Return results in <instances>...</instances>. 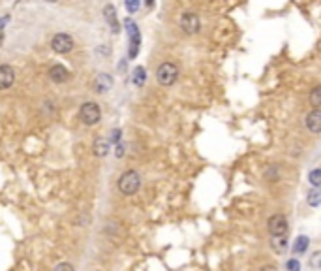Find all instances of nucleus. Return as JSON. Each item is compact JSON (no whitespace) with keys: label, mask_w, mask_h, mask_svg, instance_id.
<instances>
[{"label":"nucleus","mask_w":321,"mask_h":271,"mask_svg":"<svg viewBox=\"0 0 321 271\" xmlns=\"http://www.w3.org/2000/svg\"><path fill=\"white\" fill-rule=\"evenodd\" d=\"M310 245V239L306 236H299L295 239V243H293V253L295 254H304L306 253V249Z\"/></svg>","instance_id":"15"},{"label":"nucleus","mask_w":321,"mask_h":271,"mask_svg":"<svg viewBox=\"0 0 321 271\" xmlns=\"http://www.w3.org/2000/svg\"><path fill=\"white\" fill-rule=\"evenodd\" d=\"M180 28L184 30L186 34H197L199 32V28H201V21H199V17L192 13V11H186L180 15Z\"/></svg>","instance_id":"6"},{"label":"nucleus","mask_w":321,"mask_h":271,"mask_svg":"<svg viewBox=\"0 0 321 271\" xmlns=\"http://www.w3.org/2000/svg\"><path fill=\"white\" fill-rule=\"evenodd\" d=\"M103 17H105L107 25L111 26V30L117 34L118 30H120V25H118V19H117V11H115V6H111V4H107V6L103 8Z\"/></svg>","instance_id":"12"},{"label":"nucleus","mask_w":321,"mask_h":271,"mask_svg":"<svg viewBox=\"0 0 321 271\" xmlns=\"http://www.w3.org/2000/svg\"><path fill=\"white\" fill-rule=\"evenodd\" d=\"M47 76H49V79L51 81H55V83H64V81H68V77H70V72H68L62 64H55V66L49 68Z\"/></svg>","instance_id":"10"},{"label":"nucleus","mask_w":321,"mask_h":271,"mask_svg":"<svg viewBox=\"0 0 321 271\" xmlns=\"http://www.w3.org/2000/svg\"><path fill=\"white\" fill-rule=\"evenodd\" d=\"M147 6H152V0H147Z\"/></svg>","instance_id":"28"},{"label":"nucleus","mask_w":321,"mask_h":271,"mask_svg":"<svg viewBox=\"0 0 321 271\" xmlns=\"http://www.w3.org/2000/svg\"><path fill=\"white\" fill-rule=\"evenodd\" d=\"M124 25H126L128 34H130V57L134 59V57H137V51H139V45H141V34H139V28L132 19H126Z\"/></svg>","instance_id":"5"},{"label":"nucleus","mask_w":321,"mask_h":271,"mask_svg":"<svg viewBox=\"0 0 321 271\" xmlns=\"http://www.w3.org/2000/svg\"><path fill=\"white\" fill-rule=\"evenodd\" d=\"M92 151H94V154L96 156H107V152L111 151V143H109V139H103V137H98L96 141H94V145H92Z\"/></svg>","instance_id":"13"},{"label":"nucleus","mask_w":321,"mask_h":271,"mask_svg":"<svg viewBox=\"0 0 321 271\" xmlns=\"http://www.w3.org/2000/svg\"><path fill=\"white\" fill-rule=\"evenodd\" d=\"M306 128L312 134H321V110L314 108L308 115H306Z\"/></svg>","instance_id":"9"},{"label":"nucleus","mask_w":321,"mask_h":271,"mask_svg":"<svg viewBox=\"0 0 321 271\" xmlns=\"http://www.w3.org/2000/svg\"><path fill=\"white\" fill-rule=\"evenodd\" d=\"M55 270H57V271H60V270L74 271V266H72V264H59V266H55Z\"/></svg>","instance_id":"24"},{"label":"nucleus","mask_w":321,"mask_h":271,"mask_svg":"<svg viewBox=\"0 0 321 271\" xmlns=\"http://www.w3.org/2000/svg\"><path fill=\"white\" fill-rule=\"evenodd\" d=\"M270 236H286L287 234V219L284 215H272L267 222Z\"/></svg>","instance_id":"7"},{"label":"nucleus","mask_w":321,"mask_h":271,"mask_svg":"<svg viewBox=\"0 0 321 271\" xmlns=\"http://www.w3.org/2000/svg\"><path fill=\"white\" fill-rule=\"evenodd\" d=\"M308 100H310V106H314V108H321V87H314L312 91H310Z\"/></svg>","instance_id":"16"},{"label":"nucleus","mask_w":321,"mask_h":271,"mask_svg":"<svg viewBox=\"0 0 321 271\" xmlns=\"http://www.w3.org/2000/svg\"><path fill=\"white\" fill-rule=\"evenodd\" d=\"M47 2H57V0H47Z\"/></svg>","instance_id":"29"},{"label":"nucleus","mask_w":321,"mask_h":271,"mask_svg":"<svg viewBox=\"0 0 321 271\" xmlns=\"http://www.w3.org/2000/svg\"><path fill=\"white\" fill-rule=\"evenodd\" d=\"M265 177H267V181H270V183H274V181L278 179V166H274V164H270L269 169L265 171Z\"/></svg>","instance_id":"20"},{"label":"nucleus","mask_w":321,"mask_h":271,"mask_svg":"<svg viewBox=\"0 0 321 271\" xmlns=\"http://www.w3.org/2000/svg\"><path fill=\"white\" fill-rule=\"evenodd\" d=\"M79 119L83 121L84 125H88V127L96 125V123L101 119L100 106H98L96 102H84L83 106L79 108Z\"/></svg>","instance_id":"3"},{"label":"nucleus","mask_w":321,"mask_h":271,"mask_svg":"<svg viewBox=\"0 0 321 271\" xmlns=\"http://www.w3.org/2000/svg\"><path fill=\"white\" fill-rule=\"evenodd\" d=\"M6 23H8V17H4V19H2V21H0V28H2V26L6 25Z\"/></svg>","instance_id":"27"},{"label":"nucleus","mask_w":321,"mask_h":271,"mask_svg":"<svg viewBox=\"0 0 321 271\" xmlns=\"http://www.w3.org/2000/svg\"><path fill=\"white\" fill-rule=\"evenodd\" d=\"M286 268H287V270H293V271L301 270V266H299V262H297V260H289V262L286 264Z\"/></svg>","instance_id":"23"},{"label":"nucleus","mask_w":321,"mask_h":271,"mask_svg":"<svg viewBox=\"0 0 321 271\" xmlns=\"http://www.w3.org/2000/svg\"><path fill=\"white\" fill-rule=\"evenodd\" d=\"M111 141L118 143L120 141V130H113V136H111Z\"/></svg>","instance_id":"25"},{"label":"nucleus","mask_w":321,"mask_h":271,"mask_svg":"<svg viewBox=\"0 0 321 271\" xmlns=\"http://www.w3.org/2000/svg\"><path fill=\"white\" fill-rule=\"evenodd\" d=\"M115 154H117V158L124 156V147H122V145H117V151H115Z\"/></svg>","instance_id":"26"},{"label":"nucleus","mask_w":321,"mask_h":271,"mask_svg":"<svg viewBox=\"0 0 321 271\" xmlns=\"http://www.w3.org/2000/svg\"><path fill=\"white\" fill-rule=\"evenodd\" d=\"M126 9L130 13H135L139 9V0H126Z\"/></svg>","instance_id":"22"},{"label":"nucleus","mask_w":321,"mask_h":271,"mask_svg":"<svg viewBox=\"0 0 321 271\" xmlns=\"http://www.w3.org/2000/svg\"><path fill=\"white\" fill-rule=\"evenodd\" d=\"M113 87V77L109 74H98L94 79V91L96 93H107Z\"/></svg>","instance_id":"11"},{"label":"nucleus","mask_w":321,"mask_h":271,"mask_svg":"<svg viewBox=\"0 0 321 271\" xmlns=\"http://www.w3.org/2000/svg\"><path fill=\"white\" fill-rule=\"evenodd\" d=\"M145 79H147V72H145L143 66H137L134 70V85L135 87H141L145 83Z\"/></svg>","instance_id":"17"},{"label":"nucleus","mask_w":321,"mask_h":271,"mask_svg":"<svg viewBox=\"0 0 321 271\" xmlns=\"http://www.w3.org/2000/svg\"><path fill=\"white\" fill-rule=\"evenodd\" d=\"M310 266L316 268V270H320L321 268V251H318V253H314L312 256H310Z\"/></svg>","instance_id":"21"},{"label":"nucleus","mask_w":321,"mask_h":271,"mask_svg":"<svg viewBox=\"0 0 321 271\" xmlns=\"http://www.w3.org/2000/svg\"><path fill=\"white\" fill-rule=\"evenodd\" d=\"M306 202H308L310 207H318V205H321V188L320 186H314L312 190L306 194Z\"/></svg>","instance_id":"14"},{"label":"nucleus","mask_w":321,"mask_h":271,"mask_svg":"<svg viewBox=\"0 0 321 271\" xmlns=\"http://www.w3.org/2000/svg\"><path fill=\"white\" fill-rule=\"evenodd\" d=\"M272 247L278 251V253H282L284 249L287 247V239L286 236H272Z\"/></svg>","instance_id":"19"},{"label":"nucleus","mask_w":321,"mask_h":271,"mask_svg":"<svg viewBox=\"0 0 321 271\" xmlns=\"http://www.w3.org/2000/svg\"><path fill=\"white\" fill-rule=\"evenodd\" d=\"M51 47H53L55 53H60V55L70 53V51L74 49V38L70 34H57L51 40Z\"/></svg>","instance_id":"4"},{"label":"nucleus","mask_w":321,"mask_h":271,"mask_svg":"<svg viewBox=\"0 0 321 271\" xmlns=\"http://www.w3.org/2000/svg\"><path fill=\"white\" fill-rule=\"evenodd\" d=\"M15 81V72L9 64H0V91L9 89Z\"/></svg>","instance_id":"8"},{"label":"nucleus","mask_w":321,"mask_h":271,"mask_svg":"<svg viewBox=\"0 0 321 271\" xmlns=\"http://www.w3.org/2000/svg\"><path fill=\"white\" fill-rule=\"evenodd\" d=\"M308 183L312 186H321V168H316L308 173Z\"/></svg>","instance_id":"18"},{"label":"nucleus","mask_w":321,"mask_h":271,"mask_svg":"<svg viewBox=\"0 0 321 271\" xmlns=\"http://www.w3.org/2000/svg\"><path fill=\"white\" fill-rule=\"evenodd\" d=\"M139 186H141V177L135 169H128L118 179V190L124 196H134L139 190Z\"/></svg>","instance_id":"1"},{"label":"nucleus","mask_w":321,"mask_h":271,"mask_svg":"<svg viewBox=\"0 0 321 271\" xmlns=\"http://www.w3.org/2000/svg\"><path fill=\"white\" fill-rule=\"evenodd\" d=\"M156 79L163 87L175 85V81L178 79V66L175 62H163V64H160L158 70H156Z\"/></svg>","instance_id":"2"}]
</instances>
